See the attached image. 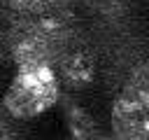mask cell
Returning <instances> with one entry per match:
<instances>
[{"instance_id": "6da1fadb", "label": "cell", "mask_w": 149, "mask_h": 140, "mask_svg": "<svg viewBox=\"0 0 149 140\" xmlns=\"http://www.w3.org/2000/svg\"><path fill=\"white\" fill-rule=\"evenodd\" d=\"M61 98V79L51 65L28 63L16 65V75L9 82L2 105L14 119H35L51 110Z\"/></svg>"}, {"instance_id": "7a4b0ae2", "label": "cell", "mask_w": 149, "mask_h": 140, "mask_svg": "<svg viewBox=\"0 0 149 140\" xmlns=\"http://www.w3.org/2000/svg\"><path fill=\"white\" fill-rule=\"evenodd\" d=\"M112 131L126 140H149V63L133 68L112 103Z\"/></svg>"}, {"instance_id": "3957f363", "label": "cell", "mask_w": 149, "mask_h": 140, "mask_svg": "<svg viewBox=\"0 0 149 140\" xmlns=\"http://www.w3.org/2000/svg\"><path fill=\"white\" fill-rule=\"evenodd\" d=\"M54 70H56L58 79H61L65 86L81 89V86H86V84L93 79L95 63H93L91 51L74 37V40L61 51V56L56 58Z\"/></svg>"}, {"instance_id": "277c9868", "label": "cell", "mask_w": 149, "mask_h": 140, "mask_svg": "<svg viewBox=\"0 0 149 140\" xmlns=\"http://www.w3.org/2000/svg\"><path fill=\"white\" fill-rule=\"evenodd\" d=\"M72 0H0V9L12 14H51L68 12Z\"/></svg>"}, {"instance_id": "5b68a950", "label": "cell", "mask_w": 149, "mask_h": 140, "mask_svg": "<svg viewBox=\"0 0 149 140\" xmlns=\"http://www.w3.org/2000/svg\"><path fill=\"white\" fill-rule=\"evenodd\" d=\"M65 119H68V128L74 138H100V128L93 121V117L88 112H84L79 105L68 103L65 105Z\"/></svg>"}, {"instance_id": "8992f818", "label": "cell", "mask_w": 149, "mask_h": 140, "mask_svg": "<svg viewBox=\"0 0 149 140\" xmlns=\"http://www.w3.org/2000/svg\"><path fill=\"white\" fill-rule=\"evenodd\" d=\"M14 117L7 112L5 105H0V140H9V138H16L19 135V128L14 126Z\"/></svg>"}, {"instance_id": "52a82bcc", "label": "cell", "mask_w": 149, "mask_h": 140, "mask_svg": "<svg viewBox=\"0 0 149 140\" xmlns=\"http://www.w3.org/2000/svg\"><path fill=\"white\" fill-rule=\"evenodd\" d=\"M7 54V42H5V30H0V61L5 58Z\"/></svg>"}]
</instances>
